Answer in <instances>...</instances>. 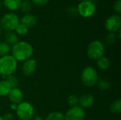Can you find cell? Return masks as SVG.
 Listing matches in <instances>:
<instances>
[{
    "instance_id": "cell-15",
    "label": "cell",
    "mask_w": 121,
    "mask_h": 120,
    "mask_svg": "<svg viewBox=\"0 0 121 120\" xmlns=\"http://www.w3.org/2000/svg\"><path fill=\"white\" fill-rule=\"evenodd\" d=\"M4 39H5L4 42L10 46L11 45L13 46V45H15L16 43H17L18 42V35L13 31L6 32L5 35H4Z\"/></svg>"
},
{
    "instance_id": "cell-3",
    "label": "cell",
    "mask_w": 121,
    "mask_h": 120,
    "mask_svg": "<svg viewBox=\"0 0 121 120\" xmlns=\"http://www.w3.org/2000/svg\"><path fill=\"white\" fill-rule=\"evenodd\" d=\"M81 79L83 84L89 88L95 86L99 80L97 71L91 66H86L82 70L81 74Z\"/></svg>"
},
{
    "instance_id": "cell-19",
    "label": "cell",
    "mask_w": 121,
    "mask_h": 120,
    "mask_svg": "<svg viewBox=\"0 0 121 120\" xmlns=\"http://www.w3.org/2000/svg\"><path fill=\"white\" fill-rule=\"evenodd\" d=\"M5 80L9 83V85L10 86V87L11 88H18V86L19 85V80H18V77L13 74L6 76Z\"/></svg>"
},
{
    "instance_id": "cell-16",
    "label": "cell",
    "mask_w": 121,
    "mask_h": 120,
    "mask_svg": "<svg viewBox=\"0 0 121 120\" xmlns=\"http://www.w3.org/2000/svg\"><path fill=\"white\" fill-rule=\"evenodd\" d=\"M96 64H97V66L99 67V69H100L101 70H103V71H106L110 67L111 62L108 57L103 56L102 57H101L100 59H99L96 61Z\"/></svg>"
},
{
    "instance_id": "cell-27",
    "label": "cell",
    "mask_w": 121,
    "mask_h": 120,
    "mask_svg": "<svg viewBox=\"0 0 121 120\" xmlns=\"http://www.w3.org/2000/svg\"><path fill=\"white\" fill-rule=\"evenodd\" d=\"M67 13L70 16H73V17H76L79 15L78 13V10H77V7L74 6H70L67 8Z\"/></svg>"
},
{
    "instance_id": "cell-8",
    "label": "cell",
    "mask_w": 121,
    "mask_h": 120,
    "mask_svg": "<svg viewBox=\"0 0 121 120\" xmlns=\"http://www.w3.org/2000/svg\"><path fill=\"white\" fill-rule=\"evenodd\" d=\"M121 26V17L118 14L110 16L105 21V28L108 33H117Z\"/></svg>"
},
{
    "instance_id": "cell-14",
    "label": "cell",
    "mask_w": 121,
    "mask_h": 120,
    "mask_svg": "<svg viewBox=\"0 0 121 120\" xmlns=\"http://www.w3.org/2000/svg\"><path fill=\"white\" fill-rule=\"evenodd\" d=\"M22 0H3L2 4L11 11H15L20 8Z\"/></svg>"
},
{
    "instance_id": "cell-34",
    "label": "cell",
    "mask_w": 121,
    "mask_h": 120,
    "mask_svg": "<svg viewBox=\"0 0 121 120\" xmlns=\"http://www.w3.org/2000/svg\"><path fill=\"white\" fill-rule=\"evenodd\" d=\"M89 1H91V2H92V3H94V4H96V3L97 1V0H89Z\"/></svg>"
},
{
    "instance_id": "cell-37",
    "label": "cell",
    "mask_w": 121,
    "mask_h": 120,
    "mask_svg": "<svg viewBox=\"0 0 121 120\" xmlns=\"http://www.w3.org/2000/svg\"><path fill=\"white\" fill-rule=\"evenodd\" d=\"M0 120H3V118H2V116L0 115Z\"/></svg>"
},
{
    "instance_id": "cell-7",
    "label": "cell",
    "mask_w": 121,
    "mask_h": 120,
    "mask_svg": "<svg viewBox=\"0 0 121 120\" xmlns=\"http://www.w3.org/2000/svg\"><path fill=\"white\" fill-rule=\"evenodd\" d=\"M78 13L83 18H88L91 17L96 11V4L89 1V0H86L82 2H79L77 6Z\"/></svg>"
},
{
    "instance_id": "cell-24",
    "label": "cell",
    "mask_w": 121,
    "mask_h": 120,
    "mask_svg": "<svg viewBox=\"0 0 121 120\" xmlns=\"http://www.w3.org/2000/svg\"><path fill=\"white\" fill-rule=\"evenodd\" d=\"M96 85H97L98 88L101 91H106L111 86L110 82L106 79H100V80H99Z\"/></svg>"
},
{
    "instance_id": "cell-38",
    "label": "cell",
    "mask_w": 121,
    "mask_h": 120,
    "mask_svg": "<svg viewBox=\"0 0 121 120\" xmlns=\"http://www.w3.org/2000/svg\"><path fill=\"white\" fill-rule=\"evenodd\" d=\"M1 30H2V29H1V27H0V35H1Z\"/></svg>"
},
{
    "instance_id": "cell-13",
    "label": "cell",
    "mask_w": 121,
    "mask_h": 120,
    "mask_svg": "<svg viewBox=\"0 0 121 120\" xmlns=\"http://www.w3.org/2000/svg\"><path fill=\"white\" fill-rule=\"evenodd\" d=\"M20 23L25 25L26 27L29 28H32L33 27L36 23H37V19L35 18V16L31 13H27V14H24L21 19L19 20Z\"/></svg>"
},
{
    "instance_id": "cell-17",
    "label": "cell",
    "mask_w": 121,
    "mask_h": 120,
    "mask_svg": "<svg viewBox=\"0 0 121 120\" xmlns=\"http://www.w3.org/2000/svg\"><path fill=\"white\" fill-rule=\"evenodd\" d=\"M11 88L5 79L0 81V96H6L10 92Z\"/></svg>"
},
{
    "instance_id": "cell-32",
    "label": "cell",
    "mask_w": 121,
    "mask_h": 120,
    "mask_svg": "<svg viewBox=\"0 0 121 120\" xmlns=\"http://www.w3.org/2000/svg\"><path fill=\"white\" fill-rule=\"evenodd\" d=\"M31 120H44L43 118L40 116V115H35V116H33V117L32 118Z\"/></svg>"
},
{
    "instance_id": "cell-33",
    "label": "cell",
    "mask_w": 121,
    "mask_h": 120,
    "mask_svg": "<svg viewBox=\"0 0 121 120\" xmlns=\"http://www.w3.org/2000/svg\"><path fill=\"white\" fill-rule=\"evenodd\" d=\"M118 40H121V29H120L118 32Z\"/></svg>"
},
{
    "instance_id": "cell-2",
    "label": "cell",
    "mask_w": 121,
    "mask_h": 120,
    "mask_svg": "<svg viewBox=\"0 0 121 120\" xmlns=\"http://www.w3.org/2000/svg\"><path fill=\"white\" fill-rule=\"evenodd\" d=\"M17 66L18 62L11 54H7L0 57V74L4 79L6 76L13 74Z\"/></svg>"
},
{
    "instance_id": "cell-36",
    "label": "cell",
    "mask_w": 121,
    "mask_h": 120,
    "mask_svg": "<svg viewBox=\"0 0 121 120\" xmlns=\"http://www.w3.org/2000/svg\"><path fill=\"white\" fill-rule=\"evenodd\" d=\"M77 1H78L79 2H82V1H86V0H77Z\"/></svg>"
},
{
    "instance_id": "cell-18",
    "label": "cell",
    "mask_w": 121,
    "mask_h": 120,
    "mask_svg": "<svg viewBox=\"0 0 121 120\" xmlns=\"http://www.w3.org/2000/svg\"><path fill=\"white\" fill-rule=\"evenodd\" d=\"M32 7H33V4L30 0H22L20 9L23 13L27 14V13H30V12L32 10Z\"/></svg>"
},
{
    "instance_id": "cell-30",
    "label": "cell",
    "mask_w": 121,
    "mask_h": 120,
    "mask_svg": "<svg viewBox=\"0 0 121 120\" xmlns=\"http://www.w3.org/2000/svg\"><path fill=\"white\" fill-rule=\"evenodd\" d=\"M3 120H13V116L11 113H5L3 116H2Z\"/></svg>"
},
{
    "instance_id": "cell-9",
    "label": "cell",
    "mask_w": 121,
    "mask_h": 120,
    "mask_svg": "<svg viewBox=\"0 0 121 120\" xmlns=\"http://www.w3.org/2000/svg\"><path fill=\"white\" fill-rule=\"evenodd\" d=\"M65 120H84L85 111L79 106L70 108L64 115Z\"/></svg>"
},
{
    "instance_id": "cell-12",
    "label": "cell",
    "mask_w": 121,
    "mask_h": 120,
    "mask_svg": "<svg viewBox=\"0 0 121 120\" xmlns=\"http://www.w3.org/2000/svg\"><path fill=\"white\" fill-rule=\"evenodd\" d=\"M8 97L11 103L18 105L23 101V94L21 89H19L18 88H15L11 89L10 92L8 94Z\"/></svg>"
},
{
    "instance_id": "cell-35",
    "label": "cell",
    "mask_w": 121,
    "mask_h": 120,
    "mask_svg": "<svg viewBox=\"0 0 121 120\" xmlns=\"http://www.w3.org/2000/svg\"><path fill=\"white\" fill-rule=\"evenodd\" d=\"M1 6H2V1L0 0V8L1 7Z\"/></svg>"
},
{
    "instance_id": "cell-25",
    "label": "cell",
    "mask_w": 121,
    "mask_h": 120,
    "mask_svg": "<svg viewBox=\"0 0 121 120\" xmlns=\"http://www.w3.org/2000/svg\"><path fill=\"white\" fill-rule=\"evenodd\" d=\"M67 104L70 108L78 106L79 98L76 95H70L67 98Z\"/></svg>"
},
{
    "instance_id": "cell-11",
    "label": "cell",
    "mask_w": 121,
    "mask_h": 120,
    "mask_svg": "<svg viewBox=\"0 0 121 120\" xmlns=\"http://www.w3.org/2000/svg\"><path fill=\"white\" fill-rule=\"evenodd\" d=\"M94 103V97L93 95L86 93L79 98V106L83 109H88L91 108Z\"/></svg>"
},
{
    "instance_id": "cell-5",
    "label": "cell",
    "mask_w": 121,
    "mask_h": 120,
    "mask_svg": "<svg viewBox=\"0 0 121 120\" xmlns=\"http://www.w3.org/2000/svg\"><path fill=\"white\" fill-rule=\"evenodd\" d=\"M19 23L18 16L12 12L4 14L0 18V27L6 32L13 31Z\"/></svg>"
},
{
    "instance_id": "cell-31",
    "label": "cell",
    "mask_w": 121,
    "mask_h": 120,
    "mask_svg": "<svg viewBox=\"0 0 121 120\" xmlns=\"http://www.w3.org/2000/svg\"><path fill=\"white\" fill-rule=\"evenodd\" d=\"M17 106H18V105H17V104H15V103H11V105H10L11 109L13 111H15V112H16V109H17Z\"/></svg>"
},
{
    "instance_id": "cell-4",
    "label": "cell",
    "mask_w": 121,
    "mask_h": 120,
    "mask_svg": "<svg viewBox=\"0 0 121 120\" xmlns=\"http://www.w3.org/2000/svg\"><path fill=\"white\" fill-rule=\"evenodd\" d=\"M105 46L104 43L98 40H95L89 43L86 49L87 57L94 61H97L99 59L104 55Z\"/></svg>"
},
{
    "instance_id": "cell-20",
    "label": "cell",
    "mask_w": 121,
    "mask_h": 120,
    "mask_svg": "<svg viewBox=\"0 0 121 120\" xmlns=\"http://www.w3.org/2000/svg\"><path fill=\"white\" fill-rule=\"evenodd\" d=\"M44 120H65V117L62 112L55 111L48 114Z\"/></svg>"
},
{
    "instance_id": "cell-26",
    "label": "cell",
    "mask_w": 121,
    "mask_h": 120,
    "mask_svg": "<svg viewBox=\"0 0 121 120\" xmlns=\"http://www.w3.org/2000/svg\"><path fill=\"white\" fill-rule=\"evenodd\" d=\"M116 40V35L113 33H108L105 37V41L109 45H111L115 43Z\"/></svg>"
},
{
    "instance_id": "cell-1",
    "label": "cell",
    "mask_w": 121,
    "mask_h": 120,
    "mask_svg": "<svg viewBox=\"0 0 121 120\" xmlns=\"http://www.w3.org/2000/svg\"><path fill=\"white\" fill-rule=\"evenodd\" d=\"M11 52L17 62H24L31 58L33 54V48L28 42L18 41L11 47Z\"/></svg>"
},
{
    "instance_id": "cell-22",
    "label": "cell",
    "mask_w": 121,
    "mask_h": 120,
    "mask_svg": "<svg viewBox=\"0 0 121 120\" xmlns=\"http://www.w3.org/2000/svg\"><path fill=\"white\" fill-rule=\"evenodd\" d=\"M11 51V46L5 42L0 41V57L9 54Z\"/></svg>"
},
{
    "instance_id": "cell-23",
    "label": "cell",
    "mask_w": 121,
    "mask_h": 120,
    "mask_svg": "<svg viewBox=\"0 0 121 120\" xmlns=\"http://www.w3.org/2000/svg\"><path fill=\"white\" fill-rule=\"evenodd\" d=\"M14 30L16 31V33L17 35H25L28 32V28L26 27L25 25L19 23Z\"/></svg>"
},
{
    "instance_id": "cell-21",
    "label": "cell",
    "mask_w": 121,
    "mask_h": 120,
    "mask_svg": "<svg viewBox=\"0 0 121 120\" xmlns=\"http://www.w3.org/2000/svg\"><path fill=\"white\" fill-rule=\"evenodd\" d=\"M110 110L114 114H120L121 112V99H116L113 102H112L110 106Z\"/></svg>"
},
{
    "instance_id": "cell-10",
    "label": "cell",
    "mask_w": 121,
    "mask_h": 120,
    "mask_svg": "<svg viewBox=\"0 0 121 120\" xmlns=\"http://www.w3.org/2000/svg\"><path fill=\"white\" fill-rule=\"evenodd\" d=\"M37 62L35 59L30 58L23 62L21 67V71L25 76H31L36 70Z\"/></svg>"
},
{
    "instance_id": "cell-29",
    "label": "cell",
    "mask_w": 121,
    "mask_h": 120,
    "mask_svg": "<svg viewBox=\"0 0 121 120\" xmlns=\"http://www.w3.org/2000/svg\"><path fill=\"white\" fill-rule=\"evenodd\" d=\"M50 0H31L32 4L38 6H45Z\"/></svg>"
},
{
    "instance_id": "cell-6",
    "label": "cell",
    "mask_w": 121,
    "mask_h": 120,
    "mask_svg": "<svg viewBox=\"0 0 121 120\" xmlns=\"http://www.w3.org/2000/svg\"><path fill=\"white\" fill-rule=\"evenodd\" d=\"M16 113L20 120H31L35 114V109L30 103L22 101L18 105Z\"/></svg>"
},
{
    "instance_id": "cell-28",
    "label": "cell",
    "mask_w": 121,
    "mask_h": 120,
    "mask_svg": "<svg viewBox=\"0 0 121 120\" xmlns=\"http://www.w3.org/2000/svg\"><path fill=\"white\" fill-rule=\"evenodd\" d=\"M113 9L117 13V14L120 15L121 13V0H116L113 4Z\"/></svg>"
}]
</instances>
